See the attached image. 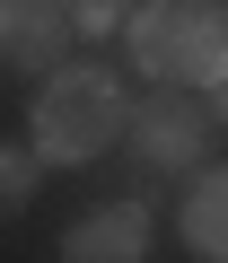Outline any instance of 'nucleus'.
<instances>
[{"mask_svg":"<svg viewBox=\"0 0 228 263\" xmlns=\"http://www.w3.org/2000/svg\"><path fill=\"white\" fill-rule=\"evenodd\" d=\"M149 254V211L141 202H97L62 228V263H141Z\"/></svg>","mask_w":228,"mask_h":263,"instance_id":"nucleus-5","label":"nucleus"},{"mask_svg":"<svg viewBox=\"0 0 228 263\" xmlns=\"http://www.w3.org/2000/svg\"><path fill=\"white\" fill-rule=\"evenodd\" d=\"M202 97H211V123H228V79H219V88H202Z\"/></svg>","mask_w":228,"mask_h":263,"instance_id":"nucleus-9","label":"nucleus"},{"mask_svg":"<svg viewBox=\"0 0 228 263\" xmlns=\"http://www.w3.org/2000/svg\"><path fill=\"white\" fill-rule=\"evenodd\" d=\"M70 9L62 0H0V70H27L44 79L53 62H70Z\"/></svg>","mask_w":228,"mask_h":263,"instance_id":"nucleus-4","label":"nucleus"},{"mask_svg":"<svg viewBox=\"0 0 228 263\" xmlns=\"http://www.w3.org/2000/svg\"><path fill=\"white\" fill-rule=\"evenodd\" d=\"M62 9H70V27H79V35H114V27L141 9V0H62Z\"/></svg>","mask_w":228,"mask_h":263,"instance_id":"nucleus-8","label":"nucleus"},{"mask_svg":"<svg viewBox=\"0 0 228 263\" xmlns=\"http://www.w3.org/2000/svg\"><path fill=\"white\" fill-rule=\"evenodd\" d=\"M35 114V158L44 167H88L123 141V114H132V88L114 79L105 62H53L44 70V97L27 105Z\"/></svg>","mask_w":228,"mask_h":263,"instance_id":"nucleus-1","label":"nucleus"},{"mask_svg":"<svg viewBox=\"0 0 228 263\" xmlns=\"http://www.w3.org/2000/svg\"><path fill=\"white\" fill-rule=\"evenodd\" d=\"M123 53L132 70L149 79H176V88H219L228 79V0H141L123 18Z\"/></svg>","mask_w":228,"mask_h":263,"instance_id":"nucleus-2","label":"nucleus"},{"mask_svg":"<svg viewBox=\"0 0 228 263\" xmlns=\"http://www.w3.org/2000/svg\"><path fill=\"white\" fill-rule=\"evenodd\" d=\"M184 246L202 263H228V167H193V184H184Z\"/></svg>","mask_w":228,"mask_h":263,"instance_id":"nucleus-6","label":"nucleus"},{"mask_svg":"<svg viewBox=\"0 0 228 263\" xmlns=\"http://www.w3.org/2000/svg\"><path fill=\"white\" fill-rule=\"evenodd\" d=\"M211 132H219L211 105H193V88H176V79H158V97H132V114H123V141L149 176H193Z\"/></svg>","mask_w":228,"mask_h":263,"instance_id":"nucleus-3","label":"nucleus"},{"mask_svg":"<svg viewBox=\"0 0 228 263\" xmlns=\"http://www.w3.org/2000/svg\"><path fill=\"white\" fill-rule=\"evenodd\" d=\"M35 184H44V158H35V141H27V149H0V219H18V211L35 202Z\"/></svg>","mask_w":228,"mask_h":263,"instance_id":"nucleus-7","label":"nucleus"}]
</instances>
